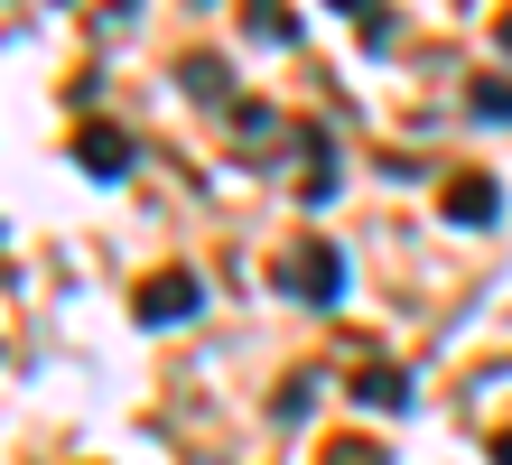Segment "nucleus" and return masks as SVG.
Wrapping results in <instances>:
<instances>
[{
  "mask_svg": "<svg viewBox=\"0 0 512 465\" xmlns=\"http://www.w3.org/2000/svg\"><path fill=\"white\" fill-rule=\"evenodd\" d=\"M270 279H280L298 307H336V289H345V252L308 233V242H289V252H280V270H270Z\"/></svg>",
  "mask_w": 512,
  "mask_h": 465,
  "instance_id": "nucleus-1",
  "label": "nucleus"
},
{
  "mask_svg": "<svg viewBox=\"0 0 512 465\" xmlns=\"http://www.w3.org/2000/svg\"><path fill=\"white\" fill-rule=\"evenodd\" d=\"M131 307H140V326H187L205 307V289H196V270H149L131 289Z\"/></svg>",
  "mask_w": 512,
  "mask_h": 465,
  "instance_id": "nucleus-2",
  "label": "nucleus"
},
{
  "mask_svg": "<svg viewBox=\"0 0 512 465\" xmlns=\"http://www.w3.org/2000/svg\"><path fill=\"white\" fill-rule=\"evenodd\" d=\"M438 214H447V224H466V233H485L494 214H503V186L485 168H457V177L438 186Z\"/></svg>",
  "mask_w": 512,
  "mask_h": 465,
  "instance_id": "nucleus-3",
  "label": "nucleus"
},
{
  "mask_svg": "<svg viewBox=\"0 0 512 465\" xmlns=\"http://www.w3.org/2000/svg\"><path fill=\"white\" fill-rule=\"evenodd\" d=\"M354 400H364V410H410V372L391 354H364L354 363Z\"/></svg>",
  "mask_w": 512,
  "mask_h": 465,
  "instance_id": "nucleus-4",
  "label": "nucleus"
},
{
  "mask_svg": "<svg viewBox=\"0 0 512 465\" xmlns=\"http://www.w3.org/2000/svg\"><path fill=\"white\" fill-rule=\"evenodd\" d=\"M75 159L94 168V177H122V168H131V131H112V121H84V131H75Z\"/></svg>",
  "mask_w": 512,
  "mask_h": 465,
  "instance_id": "nucleus-5",
  "label": "nucleus"
},
{
  "mask_svg": "<svg viewBox=\"0 0 512 465\" xmlns=\"http://www.w3.org/2000/svg\"><path fill=\"white\" fill-rule=\"evenodd\" d=\"M317 465H391V456H382V438H326Z\"/></svg>",
  "mask_w": 512,
  "mask_h": 465,
  "instance_id": "nucleus-6",
  "label": "nucleus"
},
{
  "mask_svg": "<svg viewBox=\"0 0 512 465\" xmlns=\"http://www.w3.org/2000/svg\"><path fill=\"white\" fill-rule=\"evenodd\" d=\"M485 121H512V75H475V93H466Z\"/></svg>",
  "mask_w": 512,
  "mask_h": 465,
  "instance_id": "nucleus-7",
  "label": "nucleus"
},
{
  "mask_svg": "<svg viewBox=\"0 0 512 465\" xmlns=\"http://www.w3.org/2000/svg\"><path fill=\"white\" fill-rule=\"evenodd\" d=\"M243 19H252V38H289V10H280V0H243Z\"/></svg>",
  "mask_w": 512,
  "mask_h": 465,
  "instance_id": "nucleus-8",
  "label": "nucleus"
},
{
  "mask_svg": "<svg viewBox=\"0 0 512 465\" xmlns=\"http://www.w3.org/2000/svg\"><path fill=\"white\" fill-rule=\"evenodd\" d=\"M187 93H215V103H224L233 84H224V66H215V56H187Z\"/></svg>",
  "mask_w": 512,
  "mask_h": 465,
  "instance_id": "nucleus-9",
  "label": "nucleus"
},
{
  "mask_svg": "<svg viewBox=\"0 0 512 465\" xmlns=\"http://www.w3.org/2000/svg\"><path fill=\"white\" fill-rule=\"evenodd\" d=\"M233 121H243V131H252V149H270V140H280V112H270V103H243Z\"/></svg>",
  "mask_w": 512,
  "mask_h": 465,
  "instance_id": "nucleus-10",
  "label": "nucleus"
},
{
  "mask_svg": "<svg viewBox=\"0 0 512 465\" xmlns=\"http://www.w3.org/2000/svg\"><path fill=\"white\" fill-rule=\"evenodd\" d=\"M494 47L512 56V0H503V10H494Z\"/></svg>",
  "mask_w": 512,
  "mask_h": 465,
  "instance_id": "nucleus-11",
  "label": "nucleus"
},
{
  "mask_svg": "<svg viewBox=\"0 0 512 465\" xmlns=\"http://www.w3.org/2000/svg\"><path fill=\"white\" fill-rule=\"evenodd\" d=\"M494 465H512V419H503V428H494Z\"/></svg>",
  "mask_w": 512,
  "mask_h": 465,
  "instance_id": "nucleus-12",
  "label": "nucleus"
},
{
  "mask_svg": "<svg viewBox=\"0 0 512 465\" xmlns=\"http://www.w3.org/2000/svg\"><path fill=\"white\" fill-rule=\"evenodd\" d=\"M336 10H364V28H373V19H382V10H373V0H336Z\"/></svg>",
  "mask_w": 512,
  "mask_h": 465,
  "instance_id": "nucleus-13",
  "label": "nucleus"
}]
</instances>
